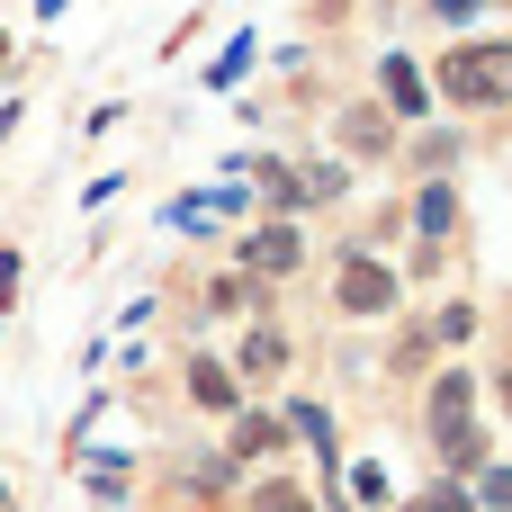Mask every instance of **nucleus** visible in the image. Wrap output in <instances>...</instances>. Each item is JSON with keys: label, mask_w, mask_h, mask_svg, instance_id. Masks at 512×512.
Instances as JSON below:
<instances>
[{"label": "nucleus", "mask_w": 512, "mask_h": 512, "mask_svg": "<svg viewBox=\"0 0 512 512\" xmlns=\"http://www.w3.org/2000/svg\"><path fill=\"white\" fill-rule=\"evenodd\" d=\"M441 90H450L459 108H495V99H512V45H459V54L441 63Z\"/></svg>", "instance_id": "nucleus-1"}, {"label": "nucleus", "mask_w": 512, "mask_h": 512, "mask_svg": "<svg viewBox=\"0 0 512 512\" xmlns=\"http://www.w3.org/2000/svg\"><path fill=\"white\" fill-rule=\"evenodd\" d=\"M342 306H351V315H387V306H396V270L351 261V270H342Z\"/></svg>", "instance_id": "nucleus-2"}, {"label": "nucleus", "mask_w": 512, "mask_h": 512, "mask_svg": "<svg viewBox=\"0 0 512 512\" xmlns=\"http://www.w3.org/2000/svg\"><path fill=\"white\" fill-rule=\"evenodd\" d=\"M468 414H477V387H468V369H450V378H432V441H450V432H468Z\"/></svg>", "instance_id": "nucleus-3"}, {"label": "nucleus", "mask_w": 512, "mask_h": 512, "mask_svg": "<svg viewBox=\"0 0 512 512\" xmlns=\"http://www.w3.org/2000/svg\"><path fill=\"white\" fill-rule=\"evenodd\" d=\"M243 261H252L261 279H279V270H297V234H288V225H261V234L243 243Z\"/></svg>", "instance_id": "nucleus-4"}, {"label": "nucleus", "mask_w": 512, "mask_h": 512, "mask_svg": "<svg viewBox=\"0 0 512 512\" xmlns=\"http://www.w3.org/2000/svg\"><path fill=\"white\" fill-rule=\"evenodd\" d=\"M279 369H288V342L279 333H252L243 342V378H279Z\"/></svg>", "instance_id": "nucleus-5"}, {"label": "nucleus", "mask_w": 512, "mask_h": 512, "mask_svg": "<svg viewBox=\"0 0 512 512\" xmlns=\"http://www.w3.org/2000/svg\"><path fill=\"white\" fill-rule=\"evenodd\" d=\"M387 99H396V108H405V117H414V108H423V72H414V63H405V54H387Z\"/></svg>", "instance_id": "nucleus-6"}, {"label": "nucleus", "mask_w": 512, "mask_h": 512, "mask_svg": "<svg viewBox=\"0 0 512 512\" xmlns=\"http://www.w3.org/2000/svg\"><path fill=\"white\" fill-rule=\"evenodd\" d=\"M189 396H198V405H216V414H225V405H234V378H225V369H216V360H198V369H189Z\"/></svg>", "instance_id": "nucleus-7"}, {"label": "nucleus", "mask_w": 512, "mask_h": 512, "mask_svg": "<svg viewBox=\"0 0 512 512\" xmlns=\"http://www.w3.org/2000/svg\"><path fill=\"white\" fill-rule=\"evenodd\" d=\"M414 216H423V234H450V216H459V198H450V189H423V207H414Z\"/></svg>", "instance_id": "nucleus-8"}, {"label": "nucleus", "mask_w": 512, "mask_h": 512, "mask_svg": "<svg viewBox=\"0 0 512 512\" xmlns=\"http://www.w3.org/2000/svg\"><path fill=\"white\" fill-rule=\"evenodd\" d=\"M234 450H279V423H270V414H243V423H234Z\"/></svg>", "instance_id": "nucleus-9"}, {"label": "nucleus", "mask_w": 512, "mask_h": 512, "mask_svg": "<svg viewBox=\"0 0 512 512\" xmlns=\"http://www.w3.org/2000/svg\"><path fill=\"white\" fill-rule=\"evenodd\" d=\"M297 432H306L315 450H333V423H324V405H297Z\"/></svg>", "instance_id": "nucleus-10"}, {"label": "nucleus", "mask_w": 512, "mask_h": 512, "mask_svg": "<svg viewBox=\"0 0 512 512\" xmlns=\"http://www.w3.org/2000/svg\"><path fill=\"white\" fill-rule=\"evenodd\" d=\"M261 512H315V504H306L297 486H261Z\"/></svg>", "instance_id": "nucleus-11"}, {"label": "nucleus", "mask_w": 512, "mask_h": 512, "mask_svg": "<svg viewBox=\"0 0 512 512\" xmlns=\"http://www.w3.org/2000/svg\"><path fill=\"white\" fill-rule=\"evenodd\" d=\"M486 504H495V512H512V468H486Z\"/></svg>", "instance_id": "nucleus-12"}, {"label": "nucleus", "mask_w": 512, "mask_h": 512, "mask_svg": "<svg viewBox=\"0 0 512 512\" xmlns=\"http://www.w3.org/2000/svg\"><path fill=\"white\" fill-rule=\"evenodd\" d=\"M405 512H468V495H459V486H441V495H423V504H405Z\"/></svg>", "instance_id": "nucleus-13"}, {"label": "nucleus", "mask_w": 512, "mask_h": 512, "mask_svg": "<svg viewBox=\"0 0 512 512\" xmlns=\"http://www.w3.org/2000/svg\"><path fill=\"white\" fill-rule=\"evenodd\" d=\"M432 9H441V18H477L486 0H432Z\"/></svg>", "instance_id": "nucleus-14"}, {"label": "nucleus", "mask_w": 512, "mask_h": 512, "mask_svg": "<svg viewBox=\"0 0 512 512\" xmlns=\"http://www.w3.org/2000/svg\"><path fill=\"white\" fill-rule=\"evenodd\" d=\"M504 405H512V369H504Z\"/></svg>", "instance_id": "nucleus-15"}]
</instances>
